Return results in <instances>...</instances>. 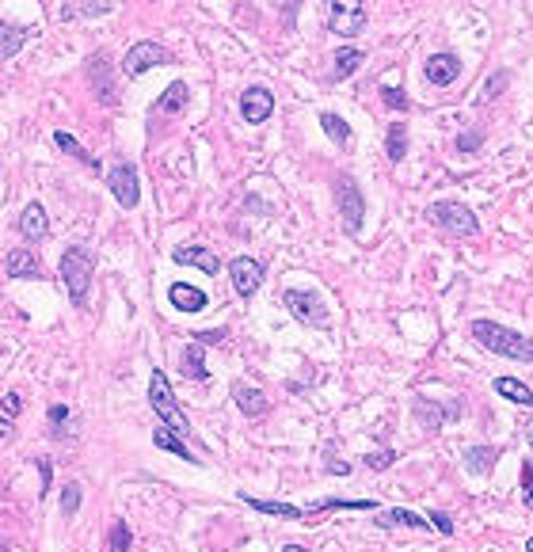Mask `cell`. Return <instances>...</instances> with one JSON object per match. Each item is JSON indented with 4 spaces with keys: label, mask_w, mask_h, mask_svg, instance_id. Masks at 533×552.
<instances>
[{
    "label": "cell",
    "mask_w": 533,
    "mask_h": 552,
    "mask_svg": "<svg viewBox=\"0 0 533 552\" xmlns=\"http://www.w3.org/2000/svg\"><path fill=\"white\" fill-rule=\"evenodd\" d=\"M282 552H309V548H301V545H286Z\"/></svg>",
    "instance_id": "47"
},
{
    "label": "cell",
    "mask_w": 533,
    "mask_h": 552,
    "mask_svg": "<svg viewBox=\"0 0 533 552\" xmlns=\"http://www.w3.org/2000/svg\"><path fill=\"white\" fill-rule=\"evenodd\" d=\"M526 548H529V552H533V537H529V541H526Z\"/></svg>",
    "instance_id": "48"
},
{
    "label": "cell",
    "mask_w": 533,
    "mask_h": 552,
    "mask_svg": "<svg viewBox=\"0 0 533 552\" xmlns=\"http://www.w3.org/2000/svg\"><path fill=\"white\" fill-rule=\"evenodd\" d=\"M23 412V396L20 392H8L4 400H0V434H12V427H16V416Z\"/></svg>",
    "instance_id": "30"
},
{
    "label": "cell",
    "mask_w": 533,
    "mask_h": 552,
    "mask_svg": "<svg viewBox=\"0 0 533 552\" xmlns=\"http://www.w3.org/2000/svg\"><path fill=\"white\" fill-rule=\"evenodd\" d=\"M423 77L435 84V88H450V84L461 77V58L457 54H430L427 65H423Z\"/></svg>",
    "instance_id": "11"
},
{
    "label": "cell",
    "mask_w": 533,
    "mask_h": 552,
    "mask_svg": "<svg viewBox=\"0 0 533 552\" xmlns=\"http://www.w3.org/2000/svg\"><path fill=\"white\" fill-rule=\"evenodd\" d=\"M393 461H396V454H393V449H378V454H370V457H366V465H370L373 473H385V469H388V465H393Z\"/></svg>",
    "instance_id": "41"
},
{
    "label": "cell",
    "mask_w": 533,
    "mask_h": 552,
    "mask_svg": "<svg viewBox=\"0 0 533 552\" xmlns=\"http://www.w3.org/2000/svg\"><path fill=\"white\" fill-rule=\"evenodd\" d=\"M92 275H96V256L88 248H65L62 251V282H65L69 301H73V305L88 301Z\"/></svg>",
    "instance_id": "2"
},
{
    "label": "cell",
    "mask_w": 533,
    "mask_h": 552,
    "mask_svg": "<svg viewBox=\"0 0 533 552\" xmlns=\"http://www.w3.org/2000/svg\"><path fill=\"white\" fill-rule=\"evenodd\" d=\"M149 404H153V412L164 419L168 431H176L179 438L191 434V423H187V416L179 412V404H176V396H171L168 377H164L161 370H153V377H149Z\"/></svg>",
    "instance_id": "4"
},
{
    "label": "cell",
    "mask_w": 533,
    "mask_h": 552,
    "mask_svg": "<svg viewBox=\"0 0 533 552\" xmlns=\"http://www.w3.org/2000/svg\"><path fill=\"white\" fill-rule=\"evenodd\" d=\"M107 12H114L111 0H88V4H62V16L65 20H77V16H107Z\"/></svg>",
    "instance_id": "32"
},
{
    "label": "cell",
    "mask_w": 533,
    "mask_h": 552,
    "mask_svg": "<svg viewBox=\"0 0 533 552\" xmlns=\"http://www.w3.org/2000/svg\"><path fill=\"white\" fill-rule=\"evenodd\" d=\"M461 408H450V404H435V400H423V396H415V419L423 423V431H442L446 419H457Z\"/></svg>",
    "instance_id": "14"
},
{
    "label": "cell",
    "mask_w": 533,
    "mask_h": 552,
    "mask_svg": "<svg viewBox=\"0 0 533 552\" xmlns=\"http://www.w3.org/2000/svg\"><path fill=\"white\" fill-rule=\"evenodd\" d=\"M529 446H533V427H529Z\"/></svg>",
    "instance_id": "49"
},
{
    "label": "cell",
    "mask_w": 533,
    "mask_h": 552,
    "mask_svg": "<svg viewBox=\"0 0 533 552\" xmlns=\"http://www.w3.org/2000/svg\"><path fill=\"white\" fill-rule=\"evenodd\" d=\"M233 404L240 408V416H248V419H259V416L271 412L267 392L263 389H252V385H233Z\"/></svg>",
    "instance_id": "16"
},
{
    "label": "cell",
    "mask_w": 533,
    "mask_h": 552,
    "mask_svg": "<svg viewBox=\"0 0 533 552\" xmlns=\"http://www.w3.org/2000/svg\"><path fill=\"white\" fill-rule=\"evenodd\" d=\"M378 526H404V530H427V518L404 511V507H388V511H378Z\"/></svg>",
    "instance_id": "21"
},
{
    "label": "cell",
    "mask_w": 533,
    "mask_h": 552,
    "mask_svg": "<svg viewBox=\"0 0 533 552\" xmlns=\"http://www.w3.org/2000/svg\"><path fill=\"white\" fill-rule=\"evenodd\" d=\"M496 461H499V449H496V446H469V449H465V469H469L472 476L492 473Z\"/></svg>",
    "instance_id": "22"
},
{
    "label": "cell",
    "mask_w": 533,
    "mask_h": 552,
    "mask_svg": "<svg viewBox=\"0 0 533 552\" xmlns=\"http://www.w3.org/2000/svg\"><path fill=\"white\" fill-rule=\"evenodd\" d=\"M321 126H324V134H328L331 141H336V145H347V141H351V126L343 122L339 115H324Z\"/></svg>",
    "instance_id": "34"
},
{
    "label": "cell",
    "mask_w": 533,
    "mask_h": 552,
    "mask_svg": "<svg viewBox=\"0 0 533 552\" xmlns=\"http://www.w3.org/2000/svg\"><path fill=\"white\" fill-rule=\"evenodd\" d=\"M263 263L252 260V256H237L233 263H229V278H233V290L240 297H252L259 290V282H263Z\"/></svg>",
    "instance_id": "10"
},
{
    "label": "cell",
    "mask_w": 533,
    "mask_h": 552,
    "mask_svg": "<svg viewBox=\"0 0 533 552\" xmlns=\"http://www.w3.org/2000/svg\"><path fill=\"white\" fill-rule=\"evenodd\" d=\"M324 23H328V31H336L339 38H358V31L366 27V12H362V4H328Z\"/></svg>",
    "instance_id": "8"
},
{
    "label": "cell",
    "mask_w": 533,
    "mask_h": 552,
    "mask_svg": "<svg viewBox=\"0 0 533 552\" xmlns=\"http://www.w3.org/2000/svg\"><path fill=\"white\" fill-rule=\"evenodd\" d=\"M88 80H92V88H96V95H99V103H107V107L119 103V92H114V80H111V62H107V54H96V58L88 62Z\"/></svg>",
    "instance_id": "13"
},
{
    "label": "cell",
    "mask_w": 533,
    "mask_h": 552,
    "mask_svg": "<svg viewBox=\"0 0 533 552\" xmlns=\"http://www.w3.org/2000/svg\"><path fill=\"white\" fill-rule=\"evenodd\" d=\"M171 54L161 46V42H137V46H129V54L122 58V73L126 77H141L146 69H156V65H168Z\"/></svg>",
    "instance_id": "7"
},
{
    "label": "cell",
    "mask_w": 533,
    "mask_h": 552,
    "mask_svg": "<svg viewBox=\"0 0 533 552\" xmlns=\"http://www.w3.org/2000/svg\"><path fill=\"white\" fill-rule=\"evenodd\" d=\"M496 392L507 396V400H514V404H522V408H533V389L522 385L518 377H499L496 381Z\"/></svg>",
    "instance_id": "26"
},
{
    "label": "cell",
    "mask_w": 533,
    "mask_h": 552,
    "mask_svg": "<svg viewBox=\"0 0 533 552\" xmlns=\"http://www.w3.org/2000/svg\"><path fill=\"white\" fill-rule=\"evenodd\" d=\"M187 95H191V92H187V84L176 80V84H171V88L161 95V111H164V115H179V111L187 107Z\"/></svg>",
    "instance_id": "33"
},
{
    "label": "cell",
    "mask_w": 533,
    "mask_h": 552,
    "mask_svg": "<svg viewBox=\"0 0 533 552\" xmlns=\"http://www.w3.org/2000/svg\"><path fill=\"white\" fill-rule=\"evenodd\" d=\"M171 260L183 263V267H198V271H206V275H218L221 271V260L213 256L210 248H203V244H183V248L171 251Z\"/></svg>",
    "instance_id": "15"
},
{
    "label": "cell",
    "mask_w": 533,
    "mask_h": 552,
    "mask_svg": "<svg viewBox=\"0 0 533 552\" xmlns=\"http://www.w3.org/2000/svg\"><path fill=\"white\" fill-rule=\"evenodd\" d=\"M385 149H388V161H404V157H408V126H404V122H393V126H388Z\"/></svg>",
    "instance_id": "28"
},
{
    "label": "cell",
    "mask_w": 533,
    "mask_h": 552,
    "mask_svg": "<svg viewBox=\"0 0 533 552\" xmlns=\"http://www.w3.org/2000/svg\"><path fill=\"white\" fill-rule=\"evenodd\" d=\"M484 145V130H461L457 134V152H477Z\"/></svg>",
    "instance_id": "38"
},
{
    "label": "cell",
    "mask_w": 533,
    "mask_h": 552,
    "mask_svg": "<svg viewBox=\"0 0 533 552\" xmlns=\"http://www.w3.org/2000/svg\"><path fill=\"white\" fill-rule=\"evenodd\" d=\"M362 62H366V54L358 50V46H339L336 54H331V73H328V80H347Z\"/></svg>",
    "instance_id": "20"
},
{
    "label": "cell",
    "mask_w": 533,
    "mask_h": 552,
    "mask_svg": "<svg viewBox=\"0 0 533 552\" xmlns=\"http://www.w3.org/2000/svg\"><path fill=\"white\" fill-rule=\"evenodd\" d=\"M336 206H339V221H343V233L358 236L362 233V218H366V198L358 191V183L351 176H339L336 179Z\"/></svg>",
    "instance_id": "6"
},
{
    "label": "cell",
    "mask_w": 533,
    "mask_h": 552,
    "mask_svg": "<svg viewBox=\"0 0 533 552\" xmlns=\"http://www.w3.org/2000/svg\"><path fill=\"white\" fill-rule=\"evenodd\" d=\"M282 305L290 309V317L301 320V324H309V328H328V301H324V293H316V290H286L282 293Z\"/></svg>",
    "instance_id": "5"
},
{
    "label": "cell",
    "mask_w": 533,
    "mask_h": 552,
    "mask_svg": "<svg viewBox=\"0 0 533 552\" xmlns=\"http://www.w3.org/2000/svg\"><path fill=\"white\" fill-rule=\"evenodd\" d=\"M221 339H225V328H213V332H198L195 343H221Z\"/></svg>",
    "instance_id": "44"
},
{
    "label": "cell",
    "mask_w": 533,
    "mask_h": 552,
    "mask_svg": "<svg viewBox=\"0 0 533 552\" xmlns=\"http://www.w3.org/2000/svg\"><path fill=\"white\" fill-rule=\"evenodd\" d=\"M111 548H114V552H126V548H129V526H126V522H114V530H111Z\"/></svg>",
    "instance_id": "40"
},
{
    "label": "cell",
    "mask_w": 533,
    "mask_h": 552,
    "mask_svg": "<svg viewBox=\"0 0 533 552\" xmlns=\"http://www.w3.org/2000/svg\"><path fill=\"white\" fill-rule=\"evenodd\" d=\"M27 38H31V27H8V23H0V58H16Z\"/></svg>",
    "instance_id": "24"
},
{
    "label": "cell",
    "mask_w": 533,
    "mask_h": 552,
    "mask_svg": "<svg viewBox=\"0 0 533 552\" xmlns=\"http://www.w3.org/2000/svg\"><path fill=\"white\" fill-rule=\"evenodd\" d=\"M271 111H275V95H271L267 88H259V84H252V88L240 95V115H244V122L259 126V122L271 119Z\"/></svg>",
    "instance_id": "12"
},
{
    "label": "cell",
    "mask_w": 533,
    "mask_h": 552,
    "mask_svg": "<svg viewBox=\"0 0 533 552\" xmlns=\"http://www.w3.org/2000/svg\"><path fill=\"white\" fill-rule=\"evenodd\" d=\"M168 301L176 305V313H203V309H206V293L198 286H187V282H171Z\"/></svg>",
    "instance_id": "17"
},
{
    "label": "cell",
    "mask_w": 533,
    "mask_h": 552,
    "mask_svg": "<svg viewBox=\"0 0 533 552\" xmlns=\"http://www.w3.org/2000/svg\"><path fill=\"white\" fill-rule=\"evenodd\" d=\"M427 221L435 225V229L450 233V236H477L480 233V221L472 214L469 206L461 202H430L427 206Z\"/></svg>",
    "instance_id": "3"
},
{
    "label": "cell",
    "mask_w": 533,
    "mask_h": 552,
    "mask_svg": "<svg viewBox=\"0 0 533 552\" xmlns=\"http://www.w3.org/2000/svg\"><path fill=\"white\" fill-rule=\"evenodd\" d=\"M309 515H316V511H378V503L373 499H321V503H312V507H305Z\"/></svg>",
    "instance_id": "27"
},
{
    "label": "cell",
    "mask_w": 533,
    "mask_h": 552,
    "mask_svg": "<svg viewBox=\"0 0 533 552\" xmlns=\"http://www.w3.org/2000/svg\"><path fill=\"white\" fill-rule=\"evenodd\" d=\"M77 511H80V484L73 480V484H65V488H62V515H65V518H73Z\"/></svg>",
    "instance_id": "35"
},
{
    "label": "cell",
    "mask_w": 533,
    "mask_h": 552,
    "mask_svg": "<svg viewBox=\"0 0 533 552\" xmlns=\"http://www.w3.org/2000/svg\"><path fill=\"white\" fill-rule=\"evenodd\" d=\"M430 522H435V530H438V533H446V537L454 533V518H450V515H442V511H430Z\"/></svg>",
    "instance_id": "43"
},
{
    "label": "cell",
    "mask_w": 533,
    "mask_h": 552,
    "mask_svg": "<svg viewBox=\"0 0 533 552\" xmlns=\"http://www.w3.org/2000/svg\"><path fill=\"white\" fill-rule=\"evenodd\" d=\"M54 145L57 149H62V152H69V157H73V161H80V164H88V168H99L92 157H88V149H84L80 145V141L73 137V134H65V130H54Z\"/></svg>",
    "instance_id": "29"
},
{
    "label": "cell",
    "mask_w": 533,
    "mask_h": 552,
    "mask_svg": "<svg viewBox=\"0 0 533 552\" xmlns=\"http://www.w3.org/2000/svg\"><path fill=\"white\" fill-rule=\"evenodd\" d=\"M46 229H50V225H46V210H42L38 202H31L20 214V233L27 240H42V236H46Z\"/></svg>",
    "instance_id": "23"
},
{
    "label": "cell",
    "mask_w": 533,
    "mask_h": 552,
    "mask_svg": "<svg viewBox=\"0 0 533 552\" xmlns=\"http://www.w3.org/2000/svg\"><path fill=\"white\" fill-rule=\"evenodd\" d=\"M107 187H111L114 198H119V206L134 210V206H137V198H141V187H137V168H134V164H114V168H111V176H107Z\"/></svg>",
    "instance_id": "9"
},
{
    "label": "cell",
    "mask_w": 533,
    "mask_h": 552,
    "mask_svg": "<svg viewBox=\"0 0 533 552\" xmlns=\"http://www.w3.org/2000/svg\"><path fill=\"white\" fill-rule=\"evenodd\" d=\"M472 339L492 350L499 358H514V362H533V339L529 335H518L511 328H503L496 320H472Z\"/></svg>",
    "instance_id": "1"
},
{
    "label": "cell",
    "mask_w": 533,
    "mask_h": 552,
    "mask_svg": "<svg viewBox=\"0 0 533 552\" xmlns=\"http://www.w3.org/2000/svg\"><path fill=\"white\" fill-rule=\"evenodd\" d=\"M153 446H156V449H168V454H176V457H183V461H191V465H195V454L183 446V438H179L176 431L156 427V431H153Z\"/></svg>",
    "instance_id": "25"
},
{
    "label": "cell",
    "mask_w": 533,
    "mask_h": 552,
    "mask_svg": "<svg viewBox=\"0 0 533 552\" xmlns=\"http://www.w3.org/2000/svg\"><path fill=\"white\" fill-rule=\"evenodd\" d=\"M38 473H42V491H46V488H50V461H46V457L38 461Z\"/></svg>",
    "instance_id": "45"
},
{
    "label": "cell",
    "mask_w": 533,
    "mask_h": 552,
    "mask_svg": "<svg viewBox=\"0 0 533 552\" xmlns=\"http://www.w3.org/2000/svg\"><path fill=\"white\" fill-rule=\"evenodd\" d=\"M381 99H385V107H393V111H408L412 103H408V92L404 88H381Z\"/></svg>",
    "instance_id": "39"
},
{
    "label": "cell",
    "mask_w": 533,
    "mask_h": 552,
    "mask_svg": "<svg viewBox=\"0 0 533 552\" xmlns=\"http://www.w3.org/2000/svg\"><path fill=\"white\" fill-rule=\"evenodd\" d=\"M183 374L191 381H206V362H203V343H187L183 350Z\"/></svg>",
    "instance_id": "31"
},
{
    "label": "cell",
    "mask_w": 533,
    "mask_h": 552,
    "mask_svg": "<svg viewBox=\"0 0 533 552\" xmlns=\"http://www.w3.org/2000/svg\"><path fill=\"white\" fill-rule=\"evenodd\" d=\"M4 275L8 278H42V263L35 251H8V260H4Z\"/></svg>",
    "instance_id": "19"
},
{
    "label": "cell",
    "mask_w": 533,
    "mask_h": 552,
    "mask_svg": "<svg viewBox=\"0 0 533 552\" xmlns=\"http://www.w3.org/2000/svg\"><path fill=\"white\" fill-rule=\"evenodd\" d=\"M507 84H511V73H507V69H499V73H492V77H487V84H484L480 99H496L503 88H507Z\"/></svg>",
    "instance_id": "37"
},
{
    "label": "cell",
    "mask_w": 533,
    "mask_h": 552,
    "mask_svg": "<svg viewBox=\"0 0 533 552\" xmlns=\"http://www.w3.org/2000/svg\"><path fill=\"white\" fill-rule=\"evenodd\" d=\"M244 503L252 507L259 515H275V518H286V522H297V518H309L305 507H294V503H271V499H259V495H240Z\"/></svg>",
    "instance_id": "18"
},
{
    "label": "cell",
    "mask_w": 533,
    "mask_h": 552,
    "mask_svg": "<svg viewBox=\"0 0 533 552\" xmlns=\"http://www.w3.org/2000/svg\"><path fill=\"white\" fill-rule=\"evenodd\" d=\"M522 503L533 507V465L522 461Z\"/></svg>",
    "instance_id": "42"
},
{
    "label": "cell",
    "mask_w": 533,
    "mask_h": 552,
    "mask_svg": "<svg viewBox=\"0 0 533 552\" xmlns=\"http://www.w3.org/2000/svg\"><path fill=\"white\" fill-rule=\"evenodd\" d=\"M65 423H69V408H65V404H54V408H50V434H54V438H69V427H65Z\"/></svg>",
    "instance_id": "36"
},
{
    "label": "cell",
    "mask_w": 533,
    "mask_h": 552,
    "mask_svg": "<svg viewBox=\"0 0 533 552\" xmlns=\"http://www.w3.org/2000/svg\"><path fill=\"white\" fill-rule=\"evenodd\" d=\"M328 469L336 473V476H347V473H351V465H343V461H328Z\"/></svg>",
    "instance_id": "46"
}]
</instances>
